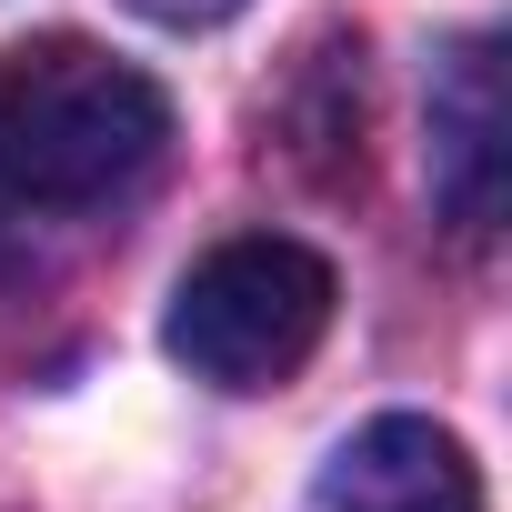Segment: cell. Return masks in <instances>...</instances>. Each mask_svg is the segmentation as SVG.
<instances>
[{"label":"cell","mask_w":512,"mask_h":512,"mask_svg":"<svg viewBox=\"0 0 512 512\" xmlns=\"http://www.w3.org/2000/svg\"><path fill=\"white\" fill-rule=\"evenodd\" d=\"M141 21H161V31H211V21H231L241 0H131Z\"/></svg>","instance_id":"cell-5"},{"label":"cell","mask_w":512,"mask_h":512,"mask_svg":"<svg viewBox=\"0 0 512 512\" xmlns=\"http://www.w3.org/2000/svg\"><path fill=\"white\" fill-rule=\"evenodd\" d=\"M312 512H482V472L442 422L382 412L322 462Z\"/></svg>","instance_id":"cell-3"},{"label":"cell","mask_w":512,"mask_h":512,"mask_svg":"<svg viewBox=\"0 0 512 512\" xmlns=\"http://www.w3.org/2000/svg\"><path fill=\"white\" fill-rule=\"evenodd\" d=\"M432 201L462 241L502 221V41L462 31L432 71Z\"/></svg>","instance_id":"cell-4"},{"label":"cell","mask_w":512,"mask_h":512,"mask_svg":"<svg viewBox=\"0 0 512 512\" xmlns=\"http://www.w3.org/2000/svg\"><path fill=\"white\" fill-rule=\"evenodd\" d=\"M332 302H342V282H332V262H322L312 241H292V231H241V241H211L201 262L171 282L161 342H171V362H181L191 382H211V392H282V382L322 352Z\"/></svg>","instance_id":"cell-2"},{"label":"cell","mask_w":512,"mask_h":512,"mask_svg":"<svg viewBox=\"0 0 512 512\" xmlns=\"http://www.w3.org/2000/svg\"><path fill=\"white\" fill-rule=\"evenodd\" d=\"M171 151V101L151 71L111 61L81 31H41L0 51V191L31 211L131 201Z\"/></svg>","instance_id":"cell-1"}]
</instances>
